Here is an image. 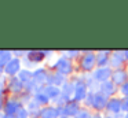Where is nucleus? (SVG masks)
<instances>
[{
	"instance_id": "f257e3e1",
	"label": "nucleus",
	"mask_w": 128,
	"mask_h": 118,
	"mask_svg": "<svg viewBox=\"0 0 128 118\" xmlns=\"http://www.w3.org/2000/svg\"><path fill=\"white\" fill-rule=\"evenodd\" d=\"M96 69V52L84 51L78 58V70L84 74H91Z\"/></svg>"
},
{
	"instance_id": "f03ea898",
	"label": "nucleus",
	"mask_w": 128,
	"mask_h": 118,
	"mask_svg": "<svg viewBox=\"0 0 128 118\" xmlns=\"http://www.w3.org/2000/svg\"><path fill=\"white\" fill-rule=\"evenodd\" d=\"M52 70L58 71L59 74H62V76H65V77H69V76H72V73L74 71V65H73L72 59H69L66 55H62V56H59L58 59H56V62L52 65Z\"/></svg>"
},
{
	"instance_id": "7ed1b4c3",
	"label": "nucleus",
	"mask_w": 128,
	"mask_h": 118,
	"mask_svg": "<svg viewBox=\"0 0 128 118\" xmlns=\"http://www.w3.org/2000/svg\"><path fill=\"white\" fill-rule=\"evenodd\" d=\"M73 82H74V95H73V99L72 100L74 102H78V103H83L84 99L87 98V95H88L90 89L88 87H87L86 84V80H84V77H73V78H70Z\"/></svg>"
},
{
	"instance_id": "20e7f679",
	"label": "nucleus",
	"mask_w": 128,
	"mask_h": 118,
	"mask_svg": "<svg viewBox=\"0 0 128 118\" xmlns=\"http://www.w3.org/2000/svg\"><path fill=\"white\" fill-rule=\"evenodd\" d=\"M112 74H113V69H112L110 66H106V67H96L91 73V76H92V78L100 85L106 81H110Z\"/></svg>"
},
{
	"instance_id": "39448f33",
	"label": "nucleus",
	"mask_w": 128,
	"mask_h": 118,
	"mask_svg": "<svg viewBox=\"0 0 128 118\" xmlns=\"http://www.w3.org/2000/svg\"><path fill=\"white\" fill-rule=\"evenodd\" d=\"M22 69H24L22 59L14 56L6 66H4V76H7V77H17Z\"/></svg>"
},
{
	"instance_id": "423d86ee",
	"label": "nucleus",
	"mask_w": 128,
	"mask_h": 118,
	"mask_svg": "<svg viewBox=\"0 0 128 118\" xmlns=\"http://www.w3.org/2000/svg\"><path fill=\"white\" fill-rule=\"evenodd\" d=\"M22 107H25V106H24V103L17 98V96H14V98H7L6 106H4V114L15 115V117H17L18 111H20Z\"/></svg>"
},
{
	"instance_id": "0eeeda50",
	"label": "nucleus",
	"mask_w": 128,
	"mask_h": 118,
	"mask_svg": "<svg viewBox=\"0 0 128 118\" xmlns=\"http://www.w3.org/2000/svg\"><path fill=\"white\" fill-rule=\"evenodd\" d=\"M105 113L108 115H114V117H121L122 115V110H121V99L120 98H113L109 99L108 106H106Z\"/></svg>"
},
{
	"instance_id": "6e6552de",
	"label": "nucleus",
	"mask_w": 128,
	"mask_h": 118,
	"mask_svg": "<svg viewBox=\"0 0 128 118\" xmlns=\"http://www.w3.org/2000/svg\"><path fill=\"white\" fill-rule=\"evenodd\" d=\"M25 91V85L20 81L18 77H7V92L14 96H20Z\"/></svg>"
},
{
	"instance_id": "1a4fd4ad",
	"label": "nucleus",
	"mask_w": 128,
	"mask_h": 118,
	"mask_svg": "<svg viewBox=\"0 0 128 118\" xmlns=\"http://www.w3.org/2000/svg\"><path fill=\"white\" fill-rule=\"evenodd\" d=\"M127 63H128V59L125 58L124 51H114V52H112V55H110V65L109 66H110L113 70L125 67Z\"/></svg>"
},
{
	"instance_id": "9d476101",
	"label": "nucleus",
	"mask_w": 128,
	"mask_h": 118,
	"mask_svg": "<svg viewBox=\"0 0 128 118\" xmlns=\"http://www.w3.org/2000/svg\"><path fill=\"white\" fill-rule=\"evenodd\" d=\"M80 110H81V103L74 102V100H69L62 109H59V113H61V117L66 115V117L74 118Z\"/></svg>"
},
{
	"instance_id": "9b49d317",
	"label": "nucleus",
	"mask_w": 128,
	"mask_h": 118,
	"mask_svg": "<svg viewBox=\"0 0 128 118\" xmlns=\"http://www.w3.org/2000/svg\"><path fill=\"white\" fill-rule=\"evenodd\" d=\"M50 70L46 67H36L33 70V81L37 87H46Z\"/></svg>"
},
{
	"instance_id": "f8f14e48",
	"label": "nucleus",
	"mask_w": 128,
	"mask_h": 118,
	"mask_svg": "<svg viewBox=\"0 0 128 118\" xmlns=\"http://www.w3.org/2000/svg\"><path fill=\"white\" fill-rule=\"evenodd\" d=\"M112 81L116 87H122L125 82H128V71L127 67H121V69H116L113 70V74H112Z\"/></svg>"
},
{
	"instance_id": "ddd939ff",
	"label": "nucleus",
	"mask_w": 128,
	"mask_h": 118,
	"mask_svg": "<svg viewBox=\"0 0 128 118\" xmlns=\"http://www.w3.org/2000/svg\"><path fill=\"white\" fill-rule=\"evenodd\" d=\"M68 80H69L68 77L62 76V74H59V73H58V71H55V70H52V69H51L50 73H48L47 85H54V87L61 88L62 85H64L65 82L68 81Z\"/></svg>"
},
{
	"instance_id": "4468645a",
	"label": "nucleus",
	"mask_w": 128,
	"mask_h": 118,
	"mask_svg": "<svg viewBox=\"0 0 128 118\" xmlns=\"http://www.w3.org/2000/svg\"><path fill=\"white\" fill-rule=\"evenodd\" d=\"M109 98L105 96L100 92H95L94 96V104H92V110L95 113H102L103 110H106V106H108Z\"/></svg>"
},
{
	"instance_id": "2eb2a0df",
	"label": "nucleus",
	"mask_w": 128,
	"mask_h": 118,
	"mask_svg": "<svg viewBox=\"0 0 128 118\" xmlns=\"http://www.w3.org/2000/svg\"><path fill=\"white\" fill-rule=\"evenodd\" d=\"M59 117H61L59 109L54 104H48L46 107H42V110H40V118H59Z\"/></svg>"
},
{
	"instance_id": "dca6fc26",
	"label": "nucleus",
	"mask_w": 128,
	"mask_h": 118,
	"mask_svg": "<svg viewBox=\"0 0 128 118\" xmlns=\"http://www.w3.org/2000/svg\"><path fill=\"white\" fill-rule=\"evenodd\" d=\"M117 87L113 84V81H106V82H103V84H100L99 85V91L98 92H100V93H103L105 96H108L109 99L110 98H113L114 95H116V92H117Z\"/></svg>"
},
{
	"instance_id": "f3484780",
	"label": "nucleus",
	"mask_w": 128,
	"mask_h": 118,
	"mask_svg": "<svg viewBox=\"0 0 128 118\" xmlns=\"http://www.w3.org/2000/svg\"><path fill=\"white\" fill-rule=\"evenodd\" d=\"M25 56H26V59H28L33 66L42 63L43 60L46 59V55H44V52H43V51H26Z\"/></svg>"
},
{
	"instance_id": "a211bd4d",
	"label": "nucleus",
	"mask_w": 128,
	"mask_h": 118,
	"mask_svg": "<svg viewBox=\"0 0 128 118\" xmlns=\"http://www.w3.org/2000/svg\"><path fill=\"white\" fill-rule=\"evenodd\" d=\"M110 51H98L96 52V67H106L110 65Z\"/></svg>"
},
{
	"instance_id": "6ab92c4d",
	"label": "nucleus",
	"mask_w": 128,
	"mask_h": 118,
	"mask_svg": "<svg viewBox=\"0 0 128 118\" xmlns=\"http://www.w3.org/2000/svg\"><path fill=\"white\" fill-rule=\"evenodd\" d=\"M74 82L72 80H68L64 85L61 87V91H62V96H65L66 99L72 100L73 99V95H74Z\"/></svg>"
},
{
	"instance_id": "aec40b11",
	"label": "nucleus",
	"mask_w": 128,
	"mask_h": 118,
	"mask_svg": "<svg viewBox=\"0 0 128 118\" xmlns=\"http://www.w3.org/2000/svg\"><path fill=\"white\" fill-rule=\"evenodd\" d=\"M18 78H20V81L22 82L24 85H29L30 82H33V70H30V69H25L24 67L22 70L20 71V74H18Z\"/></svg>"
},
{
	"instance_id": "412c9836",
	"label": "nucleus",
	"mask_w": 128,
	"mask_h": 118,
	"mask_svg": "<svg viewBox=\"0 0 128 118\" xmlns=\"http://www.w3.org/2000/svg\"><path fill=\"white\" fill-rule=\"evenodd\" d=\"M44 93L50 98V100H55V99H58L59 96L62 95V91L61 88L58 87H54V85H46L44 87Z\"/></svg>"
},
{
	"instance_id": "4be33fe9",
	"label": "nucleus",
	"mask_w": 128,
	"mask_h": 118,
	"mask_svg": "<svg viewBox=\"0 0 128 118\" xmlns=\"http://www.w3.org/2000/svg\"><path fill=\"white\" fill-rule=\"evenodd\" d=\"M12 52L11 51H0V66L4 69V66L12 59Z\"/></svg>"
},
{
	"instance_id": "5701e85b",
	"label": "nucleus",
	"mask_w": 128,
	"mask_h": 118,
	"mask_svg": "<svg viewBox=\"0 0 128 118\" xmlns=\"http://www.w3.org/2000/svg\"><path fill=\"white\" fill-rule=\"evenodd\" d=\"M94 96H95V92H91V91H90L88 95H87V98L84 99V102H83V106L86 107V109L92 110V104H94Z\"/></svg>"
},
{
	"instance_id": "b1692460",
	"label": "nucleus",
	"mask_w": 128,
	"mask_h": 118,
	"mask_svg": "<svg viewBox=\"0 0 128 118\" xmlns=\"http://www.w3.org/2000/svg\"><path fill=\"white\" fill-rule=\"evenodd\" d=\"M94 117V113L91 111L90 109H86V107H81V110L77 113L74 118H92Z\"/></svg>"
},
{
	"instance_id": "393cba45",
	"label": "nucleus",
	"mask_w": 128,
	"mask_h": 118,
	"mask_svg": "<svg viewBox=\"0 0 128 118\" xmlns=\"http://www.w3.org/2000/svg\"><path fill=\"white\" fill-rule=\"evenodd\" d=\"M65 55H66L69 59H74V58H80L81 56V52L80 51H66Z\"/></svg>"
},
{
	"instance_id": "a878e982",
	"label": "nucleus",
	"mask_w": 128,
	"mask_h": 118,
	"mask_svg": "<svg viewBox=\"0 0 128 118\" xmlns=\"http://www.w3.org/2000/svg\"><path fill=\"white\" fill-rule=\"evenodd\" d=\"M121 110H122V114H127L128 113V96L121 99Z\"/></svg>"
},
{
	"instance_id": "bb28decb",
	"label": "nucleus",
	"mask_w": 128,
	"mask_h": 118,
	"mask_svg": "<svg viewBox=\"0 0 128 118\" xmlns=\"http://www.w3.org/2000/svg\"><path fill=\"white\" fill-rule=\"evenodd\" d=\"M17 118H29V111H28V109H26V107H22V109L18 111Z\"/></svg>"
},
{
	"instance_id": "cd10ccee",
	"label": "nucleus",
	"mask_w": 128,
	"mask_h": 118,
	"mask_svg": "<svg viewBox=\"0 0 128 118\" xmlns=\"http://www.w3.org/2000/svg\"><path fill=\"white\" fill-rule=\"evenodd\" d=\"M6 102H7V96L6 95H0V113H4Z\"/></svg>"
},
{
	"instance_id": "c85d7f7f",
	"label": "nucleus",
	"mask_w": 128,
	"mask_h": 118,
	"mask_svg": "<svg viewBox=\"0 0 128 118\" xmlns=\"http://www.w3.org/2000/svg\"><path fill=\"white\" fill-rule=\"evenodd\" d=\"M120 93L122 95V98H125V96H128V82H125L122 87H120Z\"/></svg>"
},
{
	"instance_id": "c756f323",
	"label": "nucleus",
	"mask_w": 128,
	"mask_h": 118,
	"mask_svg": "<svg viewBox=\"0 0 128 118\" xmlns=\"http://www.w3.org/2000/svg\"><path fill=\"white\" fill-rule=\"evenodd\" d=\"M92 118H105V115H102V113H94Z\"/></svg>"
},
{
	"instance_id": "7c9ffc66",
	"label": "nucleus",
	"mask_w": 128,
	"mask_h": 118,
	"mask_svg": "<svg viewBox=\"0 0 128 118\" xmlns=\"http://www.w3.org/2000/svg\"><path fill=\"white\" fill-rule=\"evenodd\" d=\"M105 118H120V117H114V115H108V114H106Z\"/></svg>"
},
{
	"instance_id": "2f4dec72",
	"label": "nucleus",
	"mask_w": 128,
	"mask_h": 118,
	"mask_svg": "<svg viewBox=\"0 0 128 118\" xmlns=\"http://www.w3.org/2000/svg\"><path fill=\"white\" fill-rule=\"evenodd\" d=\"M6 118H17V117H15V115H7L6 114Z\"/></svg>"
},
{
	"instance_id": "473e14b6",
	"label": "nucleus",
	"mask_w": 128,
	"mask_h": 118,
	"mask_svg": "<svg viewBox=\"0 0 128 118\" xmlns=\"http://www.w3.org/2000/svg\"><path fill=\"white\" fill-rule=\"evenodd\" d=\"M0 118H6V114L4 113H0Z\"/></svg>"
},
{
	"instance_id": "72a5a7b5",
	"label": "nucleus",
	"mask_w": 128,
	"mask_h": 118,
	"mask_svg": "<svg viewBox=\"0 0 128 118\" xmlns=\"http://www.w3.org/2000/svg\"><path fill=\"white\" fill-rule=\"evenodd\" d=\"M120 118H128V113H127V114H122Z\"/></svg>"
},
{
	"instance_id": "f704fd0d",
	"label": "nucleus",
	"mask_w": 128,
	"mask_h": 118,
	"mask_svg": "<svg viewBox=\"0 0 128 118\" xmlns=\"http://www.w3.org/2000/svg\"><path fill=\"white\" fill-rule=\"evenodd\" d=\"M59 118H72V117H66V115H64V117H59Z\"/></svg>"
},
{
	"instance_id": "c9c22d12",
	"label": "nucleus",
	"mask_w": 128,
	"mask_h": 118,
	"mask_svg": "<svg viewBox=\"0 0 128 118\" xmlns=\"http://www.w3.org/2000/svg\"><path fill=\"white\" fill-rule=\"evenodd\" d=\"M125 67H127V71H128V63H127V66H125Z\"/></svg>"
}]
</instances>
